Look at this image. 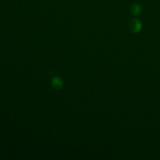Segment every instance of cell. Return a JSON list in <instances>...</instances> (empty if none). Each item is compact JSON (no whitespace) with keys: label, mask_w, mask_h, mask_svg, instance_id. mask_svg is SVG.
Returning <instances> with one entry per match:
<instances>
[{"label":"cell","mask_w":160,"mask_h":160,"mask_svg":"<svg viewBox=\"0 0 160 160\" xmlns=\"http://www.w3.org/2000/svg\"><path fill=\"white\" fill-rule=\"evenodd\" d=\"M129 28L134 32H139L142 28L141 23L138 19H132L129 23Z\"/></svg>","instance_id":"6da1fadb"},{"label":"cell","mask_w":160,"mask_h":160,"mask_svg":"<svg viewBox=\"0 0 160 160\" xmlns=\"http://www.w3.org/2000/svg\"><path fill=\"white\" fill-rule=\"evenodd\" d=\"M131 11L132 14L138 15L141 12V7L138 4H134L131 8Z\"/></svg>","instance_id":"7a4b0ae2"}]
</instances>
